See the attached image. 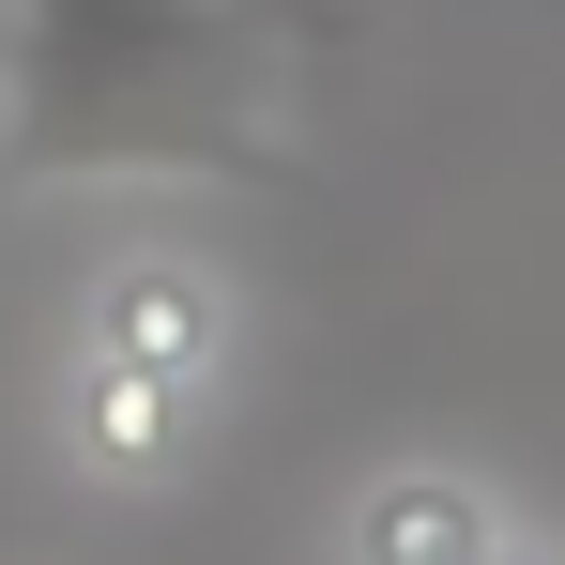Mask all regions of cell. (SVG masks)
<instances>
[{
	"label": "cell",
	"instance_id": "cell-2",
	"mask_svg": "<svg viewBox=\"0 0 565 565\" xmlns=\"http://www.w3.org/2000/svg\"><path fill=\"white\" fill-rule=\"evenodd\" d=\"M77 367H122V382H169V397H214L230 382V290L199 276V260H122L93 290V352Z\"/></svg>",
	"mask_w": 565,
	"mask_h": 565
},
{
	"label": "cell",
	"instance_id": "cell-4",
	"mask_svg": "<svg viewBox=\"0 0 565 565\" xmlns=\"http://www.w3.org/2000/svg\"><path fill=\"white\" fill-rule=\"evenodd\" d=\"M199 397L169 382H122V367H77V473H122V489H153V473L184 459Z\"/></svg>",
	"mask_w": 565,
	"mask_h": 565
},
{
	"label": "cell",
	"instance_id": "cell-5",
	"mask_svg": "<svg viewBox=\"0 0 565 565\" xmlns=\"http://www.w3.org/2000/svg\"><path fill=\"white\" fill-rule=\"evenodd\" d=\"M504 565H565V551H535V535H520V551H504Z\"/></svg>",
	"mask_w": 565,
	"mask_h": 565
},
{
	"label": "cell",
	"instance_id": "cell-3",
	"mask_svg": "<svg viewBox=\"0 0 565 565\" xmlns=\"http://www.w3.org/2000/svg\"><path fill=\"white\" fill-rule=\"evenodd\" d=\"M504 551H520V520L459 459H397L352 489V565H504Z\"/></svg>",
	"mask_w": 565,
	"mask_h": 565
},
{
	"label": "cell",
	"instance_id": "cell-1",
	"mask_svg": "<svg viewBox=\"0 0 565 565\" xmlns=\"http://www.w3.org/2000/svg\"><path fill=\"white\" fill-rule=\"evenodd\" d=\"M290 93L276 0H0V199L276 184Z\"/></svg>",
	"mask_w": 565,
	"mask_h": 565
}]
</instances>
